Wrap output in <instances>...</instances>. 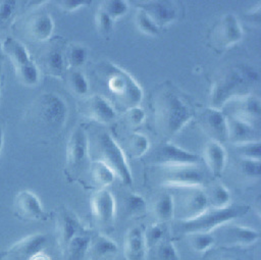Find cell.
Here are the masks:
<instances>
[{"mask_svg": "<svg viewBox=\"0 0 261 260\" xmlns=\"http://www.w3.org/2000/svg\"><path fill=\"white\" fill-rule=\"evenodd\" d=\"M124 116L130 126L137 127L144 122V120L146 118V113L142 107L136 106V107H133V108L126 110L124 112Z\"/></svg>", "mask_w": 261, "mask_h": 260, "instance_id": "cell-44", "label": "cell"}, {"mask_svg": "<svg viewBox=\"0 0 261 260\" xmlns=\"http://www.w3.org/2000/svg\"><path fill=\"white\" fill-rule=\"evenodd\" d=\"M153 118L163 141H169L193 118L194 114L186 101L169 87H163L153 97Z\"/></svg>", "mask_w": 261, "mask_h": 260, "instance_id": "cell-1", "label": "cell"}, {"mask_svg": "<svg viewBox=\"0 0 261 260\" xmlns=\"http://www.w3.org/2000/svg\"><path fill=\"white\" fill-rule=\"evenodd\" d=\"M91 209L95 219L106 225H110L115 218L116 205L112 193L106 189L98 190L92 197Z\"/></svg>", "mask_w": 261, "mask_h": 260, "instance_id": "cell-22", "label": "cell"}, {"mask_svg": "<svg viewBox=\"0 0 261 260\" xmlns=\"http://www.w3.org/2000/svg\"><path fill=\"white\" fill-rule=\"evenodd\" d=\"M234 146H236V150L239 153V155L241 156V158L260 160V156H261L260 140L248 142V143H244V144H240V145H234Z\"/></svg>", "mask_w": 261, "mask_h": 260, "instance_id": "cell-42", "label": "cell"}, {"mask_svg": "<svg viewBox=\"0 0 261 260\" xmlns=\"http://www.w3.org/2000/svg\"><path fill=\"white\" fill-rule=\"evenodd\" d=\"M175 190L181 193L178 204L179 221L194 219L209 207L203 187H187Z\"/></svg>", "mask_w": 261, "mask_h": 260, "instance_id": "cell-13", "label": "cell"}, {"mask_svg": "<svg viewBox=\"0 0 261 260\" xmlns=\"http://www.w3.org/2000/svg\"><path fill=\"white\" fill-rule=\"evenodd\" d=\"M149 148V139L143 134L134 133L125 139L124 149H122V151L125 156L128 155L132 158H141L148 153Z\"/></svg>", "mask_w": 261, "mask_h": 260, "instance_id": "cell-31", "label": "cell"}, {"mask_svg": "<svg viewBox=\"0 0 261 260\" xmlns=\"http://www.w3.org/2000/svg\"><path fill=\"white\" fill-rule=\"evenodd\" d=\"M97 149L99 153V160L104 162L118 177L124 186H132L133 174L126 156L122 148L116 143L113 137L103 132L98 136Z\"/></svg>", "mask_w": 261, "mask_h": 260, "instance_id": "cell-7", "label": "cell"}, {"mask_svg": "<svg viewBox=\"0 0 261 260\" xmlns=\"http://www.w3.org/2000/svg\"><path fill=\"white\" fill-rule=\"evenodd\" d=\"M258 72L247 65H231L220 71L211 84L209 106L221 110L229 101L252 94Z\"/></svg>", "mask_w": 261, "mask_h": 260, "instance_id": "cell-3", "label": "cell"}, {"mask_svg": "<svg viewBox=\"0 0 261 260\" xmlns=\"http://www.w3.org/2000/svg\"><path fill=\"white\" fill-rule=\"evenodd\" d=\"M63 43L56 39L51 42V44L40 54L38 59V68L45 72L46 74L56 77L63 79L66 73V64L64 58Z\"/></svg>", "mask_w": 261, "mask_h": 260, "instance_id": "cell-16", "label": "cell"}, {"mask_svg": "<svg viewBox=\"0 0 261 260\" xmlns=\"http://www.w3.org/2000/svg\"><path fill=\"white\" fill-rule=\"evenodd\" d=\"M152 169H155V179L162 187L177 189L204 185V176L197 165L152 166Z\"/></svg>", "mask_w": 261, "mask_h": 260, "instance_id": "cell-9", "label": "cell"}, {"mask_svg": "<svg viewBox=\"0 0 261 260\" xmlns=\"http://www.w3.org/2000/svg\"><path fill=\"white\" fill-rule=\"evenodd\" d=\"M260 238L259 231L244 225H223L220 228V240L226 246H249Z\"/></svg>", "mask_w": 261, "mask_h": 260, "instance_id": "cell-23", "label": "cell"}, {"mask_svg": "<svg viewBox=\"0 0 261 260\" xmlns=\"http://www.w3.org/2000/svg\"><path fill=\"white\" fill-rule=\"evenodd\" d=\"M225 116L227 127V141L229 143H231L232 145H240L259 140V133L255 125L233 116Z\"/></svg>", "mask_w": 261, "mask_h": 260, "instance_id": "cell-24", "label": "cell"}, {"mask_svg": "<svg viewBox=\"0 0 261 260\" xmlns=\"http://www.w3.org/2000/svg\"><path fill=\"white\" fill-rule=\"evenodd\" d=\"M47 244V237L44 233L36 232L16 241L7 250V258L10 260H31L43 252Z\"/></svg>", "mask_w": 261, "mask_h": 260, "instance_id": "cell-19", "label": "cell"}, {"mask_svg": "<svg viewBox=\"0 0 261 260\" xmlns=\"http://www.w3.org/2000/svg\"><path fill=\"white\" fill-rule=\"evenodd\" d=\"M247 16L249 17L250 22L259 24L260 23V3L255 8H253L249 13H247Z\"/></svg>", "mask_w": 261, "mask_h": 260, "instance_id": "cell-47", "label": "cell"}, {"mask_svg": "<svg viewBox=\"0 0 261 260\" xmlns=\"http://www.w3.org/2000/svg\"><path fill=\"white\" fill-rule=\"evenodd\" d=\"M117 251L118 246L113 240L106 235L98 232L91 236L87 256L93 260H102L116 254Z\"/></svg>", "mask_w": 261, "mask_h": 260, "instance_id": "cell-27", "label": "cell"}, {"mask_svg": "<svg viewBox=\"0 0 261 260\" xmlns=\"http://www.w3.org/2000/svg\"><path fill=\"white\" fill-rule=\"evenodd\" d=\"M250 210L246 204H230L224 208L208 207L198 217L179 221V227L186 235L192 232H213L230 221L245 216Z\"/></svg>", "mask_w": 261, "mask_h": 260, "instance_id": "cell-5", "label": "cell"}, {"mask_svg": "<svg viewBox=\"0 0 261 260\" xmlns=\"http://www.w3.org/2000/svg\"><path fill=\"white\" fill-rule=\"evenodd\" d=\"M16 8L15 1H0V23H5L10 19Z\"/></svg>", "mask_w": 261, "mask_h": 260, "instance_id": "cell-46", "label": "cell"}, {"mask_svg": "<svg viewBox=\"0 0 261 260\" xmlns=\"http://www.w3.org/2000/svg\"><path fill=\"white\" fill-rule=\"evenodd\" d=\"M96 72L119 109L125 112L140 106L144 96L143 90L130 73L108 60L97 63Z\"/></svg>", "mask_w": 261, "mask_h": 260, "instance_id": "cell-4", "label": "cell"}, {"mask_svg": "<svg viewBox=\"0 0 261 260\" xmlns=\"http://www.w3.org/2000/svg\"><path fill=\"white\" fill-rule=\"evenodd\" d=\"M2 147H3V125L0 121V154L2 151Z\"/></svg>", "mask_w": 261, "mask_h": 260, "instance_id": "cell-49", "label": "cell"}, {"mask_svg": "<svg viewBox=\"0 0 261 260\" xmlns=\"http://www.w3.org/2000/svg\"><path fill=\"white\" fill-rule=\"evenodd\" d=\"M135 24L137 29L148 36H158L160 30L155 25V23L149 18V16L141 9H137L135 14Z\"/></svg>", "mask_w": 261, "mask_h": 260, "instance_id": "cell-39", "label": "cell"}, {"mask_svg": "<svg viewBox=\"0 0 261 260\" xmlns=\"http://www.w3.org/2000/svg\"><path fill=\"white\" fill-rule=\"evenodd\" d=\"M203 160L214 177H220L226 165V152L222 144L208 141L203 149Z\"/></svg>", "mask_w": 261, "mask_h": 260, "instance_id": "cell-26", "label": "cell"}, {"mask_svg": "<svg viewBox=\"0 0 261 260\" xmlns=\"http://www.w3.org/2000/svg\"><path fill=\"white\" fill-rule=\"evenodd\" d=\"M198 123L210 141L222 144L227 141L226 116L222 110L204 107L198 111Z\"/></svg>", "mask_w": 261, "mask_h": 260, "instance_id": "cell-15", "label": "cell"}, {"mask_svg": "<svg viewBox=\"0 0 261 260\" xmlns=\"http://www.w3.org/2000/svg\"><path fill=\"white\" fill-rule=\"evenodd\" d=\"M3 54H4V52H3V46H2V43L0 42V59L3 57Z\"/></svg>", "mask_w": 261, "mask_h": 260, "instance_id": "cell-51", "label": "cell"}, {"mask_svg": "<svg viewBox=\"0 0 261 260\" xmlns=\"http://www.w3.org/2000/svg\"><path fill=\"white\" fill-rule=\"evenodd\" d=\"M244 36L242 25L232 13H226L216 20L208 34V45L221 53L239 43Z\"/></svg>", "mask_w": 261, "mask_h": 260, "instance_id": "cell-10", "label": "cell"}, {"mask_svg": "<svg viewBox=\"0 0 261 260\" xmlns=\"http://www.w3.org/2000/svg\"><path fill=\"white\" fill-rule=\"evenodd\" d=\"M240 173L248 178H258L261 174L260 160L241 158L238 164Z\"/></svg>", "mask_w": 261, "mask_h": 260, "instance_id": "cell-41", "label": "cell"}, {"mask_svg": "<svg viewBox=\"0 0 261 260\" xmlns=\"http://www.w3.org/2000/svg\"><path fill=\"white\" fill-rule=\"evenodd\" d=\"M3 52L10 59L18 81L27 86L34 87L38 84L40 71L24 45L15 38L7 37L2 43Z\"/></svg>", "mask_w": 261, "mask_h": 260, "instance_id": "cell-8", "label": "cell"}, {"mask_svg": "<svg viewBox=\"0 0 261 260\" xmlns=\"http://www.w3.org/2000/svg\"><path fill=\"white\" fill-rule=\"evenodd\" d=\"M149 160L152 166L197 165L200 156L169 141H162L151 152Z\"/></svg>", "mask_w": 261, "mask_h": 260, "instance_id": "cell-11", "label": "cell"}, {"mask_svg": "<svg viewBox=\"0 0 261 260\" xmlns=\"http://www.w3.org/2000/svg\"><path fill=\"white\" fill-rule=\"evenodd\" d=\"M137 9L143 10L160 31L175 21L179 15L178 6L168 0L139 1Z\"/></svg>", "mask_w": 261, "mask_h": 260, "instance_id": "cell-14", "label": "cell"}, {"mask_svg": "<svg viewBox=\"0 0 261 260\" xmlns=\"http://www.w3.org/2000/svg\"><path fill=\"white\" fill-rule=\"evenodd\" d=\"M188 238L191 248L199 253L208 251L216 242L213 232H192Z\"/></svg>", "mask_w": 261, "mask_h": 260, "instance_id": "cell-36", "label": "cell"}, {"mask_svg": "<svg viewBox=\"0 0 261 260\" xmlns=\"http://www.w3.org/2000/svg\"><path fill=\"white\" fill-rule=\"evenodd\" d=\"M65 76L68 88L72 94L80 97L87 96L89 92V83L82 71L79 69H68Z\"/></svg>", "mask_w": 261, "mask_h": 260, "instance_id": "cell-34", "label": "cell"}, {"mask_svg": "<svg viewBox=\"0 0 261 260\" xmlns=\"http://www.w3.org/2000/svg\"><path fill=\"white\" fill-rule=\"evenodd\" d=\"M150 250L153 251V260H180L176 248L168 240L163 239Z\"/></svg>", "mask_w": 261, "mask_h": 260, "instance_id": "cell-37", "label": "cell"}, {"mask_svg": "<svg viewBox=\"0 0 261 260\" xmlns=\"http://www.w3.org/2000/svg\"><path fill=\"white\" fill-rule=\"evenodd\" d=\"M64 58L67 69H79L87 61L88 50L84 45L70 44L64 50Z\"/></svg>", "mask_w": 261, "mask_h": 260, "instance_id": "cell-33", "label": "cell"}, {"mask_svg": "<svg viewBox=\"0 0 261 260\" xmlns=\"http://www.w3.org/2000/svg\"><path fill=\"white\" fill-rule=\"evenodd\" d=\"M147 254L148 249L142 228L139 226L129 228L123 241V255L125 260H145Z\"/></svg>", "mask_w": 261, "mask_h": 260, "instance_id": "cell-25", "label": "cell"}, {"mask_svg": "<svg viewBox=\"0 0 261 260\" xmlns=\"http://www.w3.org/2000/svg\"><path fill=\"white\" fill-rule=\"evenodd\" d=\"M7 258V252L0 250V260H4Z\"/></svg>", "mask_w": 261, "mask_h": 260, "instance_id": "cell-50", "label": "cell"}, {"mask_svg": "<svg viewBox=\"0 0 261 260\" xmlns=\"http://www.w3.org/2000/svg\"><path fill=\"white\" fill-rule=\"evenodd\" d=\"M95 24L97 31L102 35H108L112 32L114 27V20L105 13L102 9L98 8L95 14Z\"/></svg>", "mask_w": 261, "mask_h": 260, "instance_id": "cell-43", "label": "cell"}, {"mask_svg": "<svg viewBox=\"0 0 261 260\" xmlns=\"http://www.w3.org/2000/svg\"><path fill=\"white\" fill-rule=\"evenodd\" d=\"M90 231L84 227L68 242L62 251L65 260H84L88 253L89 243L91 239Z\"/></svg>", "mask_w": 261, "mask_h": 260, "instance_id": "cell-28", "label": "cell"}, {"mask_svg": "<svg viewBox=\"0 0 261 260\" xmlns=\"http://www.w3.org/2000/svg\"><path fill=\"white\" fill-rule=\"evenodd\" d=\"M144 232V239L147 246L148 251L152 249L154 246H156L158 243H160L164 239L165 233V227L164 224L155 222L150 224Z\"/></svg>", "mask_w": 261, "mask_h": 260, "instance_id": "cell-40", "label": "cell"}, {"mask_svg": "<svg viewBox=\"0 0 261 260\" xmlns=\"http://www.w3.org/2000/svg\"><path fill=\"white\" fill-rule=\"evenodd\" d=\"M226 109L225 115L233 116L255 125L261 116V101L255 94H249L226 103L221 110Z\"/></svg>", "mask_w": 261, "mask_h": 260, "instance_id": "cell-18", "label": "cell"}, {"mask_svg": "<svg viewBox=\"0 0 261 260\" xmlns=\"http://www.w3.org/2000/svg\"><path fill=\"white\" fill-rule=\"evenodd\" d=\"M89 169L92 179L97 186L101 187V189H105L114 181V172L99 159L91 161Z\"/></svg>", "mask_w": 261, "mask_h": 260, "instance_id": "cell-32", "label": "cell"}, {"mask_svg": "<svg viewBox=\"0 0 261 260\" xmlns=\"http://www.w3.org/2000/svg\"><path fill=\"white\" fill-rule=\"evenodd\" d=\"M84 227L85 226L82 224L76 215L67 207L63 206L58 209L55 218V228L57 243L61 252L64 250L72 237Z\"/></svg>", "mask_w": 261, "mask_h": 260, "instance_id": "cell-21", "label": "cell"}, {"mask_svg": "<svg viewBox=\"0 0 261 260\" xmlns=\"http://www.w3.org/2000/svg\"><path fill=\"white\" fill-rule=\"evenodd\" d=\"M208 206L211 208H224L231 204L229 191L221 183H214L204 190Z\"/></svg>", "mask_w": 261, "mask_h": 260, "instance_id": "cell-30", "label": "cell"}, {"mask_svg": "<svg viewBox=\"0 0 261 260\" xmlns=\"http://www.w3.org/2000/svg\"><path fill=\"white\" fill-rule=\"evenodd\" d=\"M152 211L156 222L165 224L170 221L175 214V201L170 193H160L154 200Z\"/></svg>", "mask_w": 261, "mask_h": 260, "instance_id": "cell-29", "label": "cell"}, {"mask_svg": "<svg viewBox=\"0 0 261 260\" xmlns=\"http://www.w3.org/2000/svg\"><path fill=\"white\" fill-rule=\"evenodd\" d=\"M13 210L17 217L23 220H43L46 218V212L39 197L29 191L18 192L13 201Z\"/></svg>", "mask_w": 261, "mask_h": 260, "instance_id": "cell-20", "label": "cell"}, {"mask_svg": "<svg viewBox=\"0 0 261 260\" xmlns=\"http://www.w3.org/2000/svg\"><path fill=\"white\" fill-rule=\"evenodd\" d=\"M80 113L93 121L102 124L111 123L116 118V109L112 103L102 95L84 97L79 103Z\"/></svg>", "mask_w": 261, "mask_h": 260, "instance_id": "cell-12", "label": "cell"}, {"mask_svg": "<svg viewBox=\"0 0 261 260\" xmlns=\"http://www.w3.org/2000/svg\"><path fill=\"white\" fill-rule=\"evenodd\" d=\"M60 9L64 12H72L82 7H86L91 4V1L88 0H62L57 2Z\"/></svg>", "mask_w": 261, "mask_h": 260, "instance_id": "cell-45", "label": "cell"}, {"mask_svg": "<svg viewBox=\"0 0 261 260\" xmlns=\"http://www.w3.org/2000/svg\"><path fill=\"white\" fill-rule=\"evenodd\" d=\"M90 146L86 131L76 126L71 132L65 149V174L73 179L90 168Z\"/></svg>", "mask_w": 261, "mask_h": 260, "instance_id": "cell-6", "label": "cell"}, {"mask_svg": "<svg viewBox=\"0 0 261 260\" xmlns=\"http://www.w3.org/2000/svg\"><path fill=\"white\" fill-rule=\"evenodd\" d=\"M31 260H50V257L48 255H46L45 253L41 252L38 255H36L35 257H33Z\"/></svg>", "mask_w": 261, "mask_h": 260, "instance_id": "cell-48", "label": "cell"}, {"mask_svg": "<svg viewBox=\"0 0 261 260\" xmlns=\"http://www.w3.org/2000/svg\"><path fill=\"white\" fill-rule=\"evenodd\" d=\"M67 113V105L59 95L43 93L32 102L24 118L35 136L49 139L61 132L66 122Z\"/></svg>", "mask_w": 261, "mask_h": 260, "instance_id": "cell-2", "label": "cell"}, {"mask_svg": "<svg viewBox=\"0 0 261 260\" xmlns=\"http://www.w3.org/2000/svg\"><path fill=\"white\" fill-rule=\"evenodd\" d=\"M98 8L102 9L115 21L126 14L129 6L125 0H104L100 3Z\"/></svg>", "mask_w": 261, "mask_h": 260, "instance_id": "cell-38", "label": "cell"}, {"mask_svg": "<svg viewBox=\"0 0 261 260\" xmlns=\"http://www.w3.org/2000/svg\"><path fill=\"white\" fill-rule=\"evenodd\" d=\"M54 30V21L50 13L38 8L31 12L23 22L24 35L34 42L48 41Z\"/></svg>", "mask_w": 261, "mask_h": 260, "instance_id": "cell-17", "label": "cell"}, {"mask_svg": "<svg viewBox=\"0 0 261 260\" xmlns=\"http://www.w3.org/2000/svg\"><path fill=\"white\" fill-rule=\"evenodd\" d=\"M123 205L125 212L130 217H141L147 210L145 199L137 193H128L123 199Z\"/></svg>", "mask_w": 261, "mask_h": 260, "instance_id": "cell-35", "label": "cell"}]
</instances>
